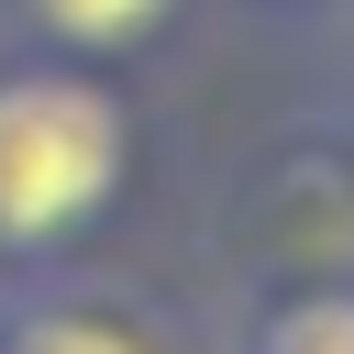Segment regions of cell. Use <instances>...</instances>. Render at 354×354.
Listing matches in <instances>:
<instances>
[{
  "label": "cell",
  "mask_w": 354,
  "mask_h": 354,
  "mask_svg": "<svg viewBox=\"0 0 354 354\" xmlns=\"http://www.w3.org/2000/svg\"><path fill=\"white\" fill-rule=\"evenodd\" d=\"M332 144H343V155H354V100H343V133H332Z\"/></svg>",
  "instance_id": "cell-5"
},
{
  "label": "cell",
  "mask_w": 354,
  "mask_h": 354,
  "mask_svg": "<svg viewBox=\"0 0 354 354\" xmlns=\"http://www.w3.org/2000/svg\"><path fill=\"white\" fill-rule=\"evenodd\" d=\"M243 354H354V266L343 277H277L243 321Z\"/></svg>",
  "instance_id": "cell-4"
},
{
  "label": "cell",
  "mask_w": 354,
  "mask_h": 354,
  "mask_svg": "<svg viewBox=\"0 0 354 354\" xmlns=\"http://www.w3.org/2000/svg\"><path fill=\"white\" fill-rule=\"evenodd\" d=\"M254 11H288V0H254Z\"/></svg>",
  "instance_id": "cell-6"
},
{
  "label": "cell",
  "mask_w": 354,
  "mask_h": 354,
  "mask_svg": "<svg viewBox=\"0 0 354 354\" xmlns=\"http://www.w3.org/2000/svg\"><path fill=\"white\" fill-rule=\"evenodd\" d=\"M133 188V100L88 55L0 66V266H66Z\"/></svg>",
  "instance_id": "cell-1"
},
{
  "label": "cell",
  "mask_w": 354,
  "mask_h": 354,
  "mask_svg": "<svg viewBox=\"0 0 354 354\" xmlns=\"http://www.w3.org/2000/svg\"><path fill=\"white\" fill-rule=\"evenodd\" d=\"M0 11H11L22 44H44V55H88V66L155 55V44L188 22V0H0Z\"/></svg>",
  "instance_id": "cell-3"
},
{
  "label": "cell",
  "mask_w": 354,
  "mask_h": 354,
  "mask_svg": "<svg viewBox=\"0 0 354 354\" xmlns=\"http://www.w3.org/2000/svg\"><path fill=\"white\" fill-rule=\"evenodd\" d=\"M0 354H166V332L66 266H0Z\"/></svg>",
  "instance_id": "cell-2"
}]
</instances>
